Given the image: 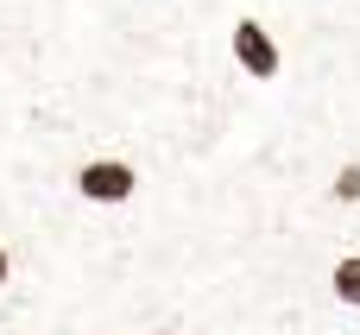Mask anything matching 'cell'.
<instances>
[{
	"label": "cell",
	"instance_id": "obj_1",
	"mask_svg": "<svg viewBox=\"0 0 360 335\" xmlns=\"http://www.w3.org/2000/svg\"><path fill=\"white\" fill-rule=\"evenodd\" d=\"M70 184H76V196L95 203V209H120V203L139 196V171H133L127 158H89V165H76Z\"/></svg>",
	"mask_w": 360,
	"mask_h": 335
},
{
	"label": "cell",
	"instance_id": "obj_2",
	"mask_svg": "<svg viewBox=\"0 0 360 335\" xmlns=\"http://www.w3.org/2000/svg\"><path fill=\"white\" fill-rule=\"evenodd\" d=\"M228 51H234V63H240V76H253V82H278V70H285V51H278V38L247 13V19H234V32H228Z\"/></svg>",
	"mask_w": 360,
	"mask_h": 335
},
{
	"label": "cell",
	"instance_id": "obj_3",
	"mask_svg": "<svg viewBox=\"0 0 360 335\" xmlns=\"http://www.w3.org/2000/svg\"><path fill=\"white\" fill-rule=\"evenodd\" d=\"M329 298H335L342 310H360V253H342V260L329 266Z\"/></svg>",
	"mask_w": 360,
	"mask_h": 335
},
{
	"label": "cell",
	"instance_id": "obj_4",
	"mask_svg": "<svg viewBox=\"0 0 360 335\" xmlns=\"http://www.w3.org/2000/svg\"><path fill=\"white\" fill-rule=\"evenodd\" d=\"M329 196H335L342 209H360V158H342V165H335V177H329Z\"/></svg>",
	"mask_w": 360,
	"mask_h": 335
},
{
	"label": "cell",
	"instance_id": "obj_5",
	"mask_svg": "<svg viewBox=\"0 0 360 335\" xmlns=\"http://www.w3.org/2000/svg\"><path fill=\"white\" fill-rule=\"evenodd\" d=\"M6 285H13V247L0 241V291H6Z\"/></svg>",
	"mask_w": 360,
	"mask_h": 335
},
{
	"label": "cell",
	"instance_id": "obj_6",
	"mask_svg": "<svg viewBox=\"0 0 360 335\" xmlns=\"http://www.w3.org/2000/svg\"><path fill=\"white\" fill-rule=\"evenodd\" d=\"M152 335H184V329H152Z\"/></svg>",
	"mask_w": 360,
	"mask_h": 335
},
{
	"label": "cell",
	"instance_id": "obj_7",
	"mask_svg": "<svg viewBox=\"0 0 360 335\" xmlns=\"http://www.w3.org/2000/svg\"><path fill=\"white\" fill-rule=\"evenodd\" d=\"M95 335H108V329H95Z\"/></svg>",
	"mask_w": 360,
	"mask_h": 335
}]
</instances>
